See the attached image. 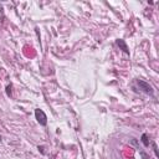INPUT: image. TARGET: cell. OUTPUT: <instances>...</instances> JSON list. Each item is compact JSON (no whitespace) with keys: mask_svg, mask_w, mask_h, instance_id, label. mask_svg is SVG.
<instances>
[{"mask_svg":"<svg viewBox=\"0 0 159 159\" xmlns=\"http://www.w3.org/2000/svg\"><path fill=\"white\" fill-rule=\"evenodd\" d=\"M0 141H2V136H0Z\"/></svg>","mask_w":159,"mask_h":159,"instance_id":"6","label":"cell"},{"mask_svg":"<svg viewBox=\"0 0 159 159\" xmlns=\"http://www.w3.org/2000/svg\"><path fill=\"white\" fill-rule=\"evenodd\" d=\"M137 83H138L139 88H141L143 92L148 93V95H153V92H154V91H153V87L149 85V83H147V82H144V81H142V80H138Z\"/></svg>","mask_w":159,"mask_h":159,"instance_id":"2","label":"cell"},{"mask_svg":"<svg viewBox=\"0 0 159 159\" xmlns=\"http://www.w3.org/2000/svg\"><path fill=\"white\" fill-rule=\"evenodd\" d=\"M142 142H143V144H144L145 147L149 145V139H148V136H147V134H143V136H142Z\"/></svg>","mask_w":159,"mask_h":159,"instance_id":"4","label":"cell"},{"mask_svg":"<svg viewBox=\"0 0 159 159\" xmlns=\"http://www.w3.org/2000/svg\"><path fill=\"white\" fill-rule=\"evenodd\" d=\"M6 90H8V95H10V93H11V91H10L11 90V86H8Z\"/></svg>","mask_w":159,"mask_h":159,"instance_id":"5","label":"cell"},{"mask_svg":"<svg viewBox=\"0 0 159 159\" xmlns=\"http://www.w3.org/2000/svg\"><path fill=\"white\" fill-rule=\"evenodd\" d=\"M117 44H118V46H121V47L123 49V51H124V52L129 54V51H128V47H127V45H126V42H124L123 40H118V41H117Z\"/></svg>","mask_w":159,"mask_h":159,"instance_id":"3","label":"cell"},{"mask_svg":"<svg viewBox=\"0 0 159 159\" xmlns=\"http://www.w3.org/2000/svg\"><path fill=\"white\" fill-rule=\"evenodd\" d=\"M35 117L37 119V122H39L41 126H46L47 124V117H46L45 112L42 109H35Z\"/></svg>","mask_w":159,"mask_h":159,"instance_id":"1","label":"cell"}]
</instances>
